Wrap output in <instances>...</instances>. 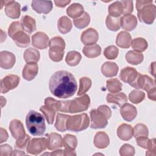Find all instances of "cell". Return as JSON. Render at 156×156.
Instances as JSON below:
<instances>
[{
  "instance_id": "f546056e",
  "label": "cell",
  "mask_w": 156,
  "mask_h": 156,
  "mask_svg": "<svg viewBox=\"0 0 156 156\" xmlns=\"http://www.w3.org/2000/svg\"><path fill=\"white\" fill-rule=\"evenodd\" d=\"M84 13V8L79 3H73L70 5L66 9L67 15L73 19L80 16Z\"/></svg>"
},
{
  "instance_id": "11a10c76",
  "label": "cell",
  "mask_w": 156,
  "mask_h": 156,
  "mask_svg": "<svg viewBox=\"0 0 156 156\" xmlns=\"http://www.w3.org/2000/svg\"><path fill=\"white\" fill-rule=\"evenodd\" d=\"M12 152H13L12 148L10 145L5 144L0 146V155L1 156L12 155Z\"/></svg>"
},
{
  "instance_id": "ba28073f",
  "label": "cell",
  "mask_w": 156,
  "mask_h": 156,
  "mask_svg": "<svg viewBox=\"0 0 156 156\" xmlns=\"http://www.w3.org/2000/svg\"><path fill=\"white\" fill-rule=\"evenodd\" d=\"M90 114L91 118V128L94 129H102L107 126L108 119L97 109L91 110Z\"/></svg>"
},
{
  "instance_id": "d4e9b609",
  "label": "cell",
  "mask_w": 156,
  "mask_h": 156,
  "mask_svg": "<svg viewBox=\"0 0 156 156\" xmlns=\"http://www.w3.org/2000/svg\"><path fill=\"white\" fill-rule=\"evenodd\" d=\"M93 143L97 148L104 149L109 145L110 139L105 132L99 131L96 133Z\"/></svg>"
},
{
  "instance_id": "f1b7e54d",
  "label": "cell",
  "mask_w": 156,
  "mask_h": 156,
  "mask_svg": "<svg viewBox=\"0 0 156 156\" xmlns=\"http://www.w3.org/2000/svg\"><path fill=\"white\" fill-rule=\"evenodd\" d=\"M65 41L60 37H54L49 40V50L54 51L63 52L65 48Z\"/></svg>"
},
{
  "instance_id": "74e56055",
  "label": "cell",
  "mask_w": 156,
  "mask_h": 156,
  "mask_svg": "<svg viewBox=\"0 0 156 156\" xmlns=\"http://www.w3.org/2000/svg\"><path fill=\"white\" fill-rule=\"evenodd\" d=\"M40 110L46 118L48 123L49 124H53L57 111L54 108L46 105L41 106Z\"/></svg>"
},
{
  "instance_id": "bcb514c9",
  "label": "cell",
  "mask_w": 156,
  "mask_h": 156,
  "mask_svg": "<svg viewBox=\"0 0 156 156\" xmlns=\"http://www.w3.org/2000/svg\"><path fill=\"white\" fill-rule=\"evenodd\" d=\"M119 54V49L114 45H110L105 48L104 51V55L107 59L114 60L115 59Z\"/></svg>"
},
{
  "instance_id": "e0dca14e",
  "label": "cell",
  "mask_w": 156,
  "mask_h": 156,
  "mask_svg": "<svg viewBox=\"0 0 156 156\" xmlns=\"http://www.w3.org/2000/svg\"><path fill=\"white\" fill-rule=\"evenodd\" d=\"M32 7L38 13H49L52 9V2L51 1H33Z\"/></svg>"
},
{
  "instance_id": "7402d4cb",
  "label": "cell",
  "mask_w": 156,
  "mask_h": 156,
  "mask_svg": "<svg viewBox=\"0 0 156 156\" xmlns=\"http://www.w3.org/2000/svg\"><path fill=\"white\" fill-rule=\"evenodd\" d=\"M118 70L119 68L117 64L112 62H105L101 68V73L107 77H112L116 76Z\"/></svg>"
},
{
  "instance_id": "6125c7cd",
  "label": "cell",
  "mask_w": 156,
  "mask_h": 156,
  "mask_svg": "<svg viewBox=\"0 0 156 156\" xmlns=\"http://www.w3.org/2000/svg\"><path fill=\"white\" fill-rule=\"evenodd\" d=\"M71 2V1H54V3L57 7H64Z\"/></svg>"
},
{
  "instance_id": "60d3db41",
  "label": "cell",
  "mask_w": 156,
  "mask_h": 156,
  "mask_svg": "<svg viewBox=\"0 0 156 156\" xmlns=\"http://www.w3.org/2000/svg\"><path fill=\"white\" fill-rule=\"evenodd\" d=\"M77 145V140L76 136L66 134L63 138V146L66 149L75 150Z\"/></svg>"
},
{
  "instance_id": "8992f818",
  "label": "cell",
  "mask_w": 156,
  "mask_h": 156,
  "mask_svg": "<svg viewBox=\"0 0 156 156\" xmlns=\"http://www.w3.org/2000/svg\"><path fill=\"white\" fill-rule=\"evenodd\" d=\"M47 147V140L45 138H35L29 140L26 151L27 153L37 155Z\"/></svg>"
},
{
  "instance_id": "52a82bcc",
  "label": "cell",
  "mask_w": 156,
  "mask_h": 156,
  "mask_svg": "<svg viewBox=\"0 0 156 156\" xmlns=\"http://www.w3.org/2000/svg\"><path fill=\"white\" fill-rule=\"evenodd\" d=\"M130 86L136 89H143L146 91H149L152 88L155 87L154 80L147 75H143L138 73L135 80Z\"/></svg>"
},
{
  "instance_id": "94428289",
  "label": "cell",
  "mask_w": 156,
  "mask_h": 156,
  "mask_svg": "<svg viewBox=\"0 0 156 156\" xmlns=\"http://www.w3.org/2000/svg\"><path fill=\"white\" fill-rule=\"evenodd\" d=\"M155 93H156V89L155 87L152 88L149 91H147V96L149 99L155 101L156 100V96H155Z\"/></svg>"
},
{
  "instance_id": "ab89813d",
  "label": "cell",
  "mask_w": 156,
  "mask_h": 156,
  "mask_svg": "<svg viewBox=\"0 0 156 156\" xmlns=\"http://www.w3.org/2000/svg\"><path fill=\"white\" fill-rule=\"evenodd\" d=\"M106 87L107 90L111 93H118L122 90V83L117 79H110L107 80Z\"/></svg>"
},
{
  "instance_id": "2e32d148",
  "label": "cell",
  "mask_w": 156,
  "mask_h": 156,
  "mask_svg": "<svg viewBox=\"0 0 156 156\" xmlns=\"http://www.w3.org/2000/svg\"><path fill=\"white\" fill-rule=\"evenodd\" d=\"M138 73L134 68L127 66L121 69L119 78L122 82L130 85L135 80Z\"/></svg>"
},
{
  "instance_id": "9a60e30c",
  "label": "cell",
  "mask_w": 156,
  "mask_h": 156,
  "mask_svg": "<svg viewBox=\"0 0 156 156\" xmlns=\"http://www.w3.org/2000/svg\"><path fill=\"white\" fill-rule=\"evenodd\" d=\"M120 114L122 118L128 122L133 121L137 115L136 107L129 104L125 103L120 108Z\"/></svg>"
},
{
  "instance_id": "7dc6e473",
  "label": "cell",
  "mask_w": 156,
  "mask_h": 156,
  "mask_svg": "<svg viewBox=\"0 0 156 156\" xmlns=\"http://www.w3.org/2000/svg\"><path fill=\"white\" fill-rule=\"evenodd\" d=\"M23 27L21 25V23H20L19 21H13L11 23V24L9 26L8 29V34L10 37L12 38L18 32L23 30Z\"/></svg>"
},
{
  "instance_id": "ac0fdd59",
  "label": "cell",
  "mask_w": 156,
  "mask_h": 156,
  "mask_svg": "<svg viewBox=\"0 0 156 156\" xmlns=\"http://www.w3.org/2000/svg\"><path fill=\"white\" fill-rule=\"evenodd\" d=\"M120 24L123 29L127 31H132L137 26L136 17L132 14L124 15L120 18Z\"/></svg>"
},
{
  "instance_id": "484cf974",
  "label": "cell",
  "mask_w": 156,
  "mask_h": 156,
  "mask_svg": "<svg viewBox=\"0 0 156 156\" xmlns=\"http://www.w3.org/2000/svg\"><path fill=\"white\" fill-rule=\"evenodd\" d=\"M15 44L21 48H26L30 44V37L29 35L21 30L16 33L12 38Z\"/></svg>"
},
{
  "instance_id": "680465c9",
  "label": "cell",
  "mask_w": 156,
  "mask_h": 156,
  "mask_svg": "<svg viewBox=\"0 0 156 156\" xmlns=\"http://www.w3.org/2000/svg\"><path fill=\"white\" fill-rule=\"evenodd\" d=\"M150 4H152V1H150V0H139L137 1L136 2V8L137 11H138L139 10H140L142 7H143L144 6Z\"/></svg>"
},
{
  "instance_id": "3957f363",
  "label": "cell",
  "mask_w": 156,
  "mask_h": 156,
  "mask_svg": "<svg viewBox=\"0 0 156 156\" xmlns=\"http://www.w3.org/2000/svg\"><path fill=\"white\" fill-rule=\"evenodd\" d=\"M90 124L89 117L87 113L69 116L67 119V130L73 132H80L86 129Z\"/></svg>"
},
{
  "instance_id": "03108f58",
  "label": "cell",
  "mask_w": 156,
  "mask_h": 156,
  "mask_svg": "<svg viewBox=\"0 0 156 156\" xmlns=\"http://www.w3.org/2000/svg\"><path fill=\"white\" fill-rule=\"evenodd\" d=\"M25 155L24 152H23L22 151H19L18 150H15L12 152V155Z\"/></svg>"
},
{
  "instance_id": "f35d334b",
  "label": "cell",
  "mask_w": 156,
  "mask_h": 156,
  "mask_svg": "<svg viewBox=\"0 0 156 156\" xmlns=\"http://www.w3.org/2000/svg\"><path fill=\"white\" fill-rule=\"evenodd\" d=\"M69 116V115L62 114L60 113L57 115L56 121L54 126L57 130L60 132H65L67 130L66 124Z\"/></svg>"
},
{
  "instance_id": "4dcf8cb0",
  "label": "cell",
  "mask_w": 156,
  "mask_h": 156,
  "mask_svg": "<svg viewBox=\"0 0 156 156\" xmlns=\"http://www.w3.org/2000/svg\"><path fill=\"white\" fill-rule=\"evenodd\" d=\"M23 57L25 62L27 63H37L40 60V54L37 49L32 48H29L24 51Z\"/></svg>"
},
{
  "instance_id": "4fadbf2b",
  "label": "cell",
  "mask_w": 156,
  "mask_h": 156,
  "mask_svg": "<svg viewBox=\"0 0 156 156\" xmlns=\"http://www.w3.org/2000/svg\"><path fill=\"white\" fill-rule=\"evenodd\" d=\"M16 62L15 55L11 52L3 51L0 52V66L5 69H11Z\"/></svg>"
},
{
  "instance_id": "7a4b0ae2",
  "label": "cell",
  "mask_w": 156,
  "mask_h": 156,
  "mask_svg": "<svg viewBox=\"0 0 156 156\" xmlns=\"http://www.w3.org/2000/svg\"><path fill=\"white\" fill-rule=\"evenodd\" d=\"M26 124L28 131L33 136H41L46 130L43 116L34 110H31L27 113Z\"/></svg>"
},
{
  "instance_id": "1f68e13d",
  "label": "cell",
  "mask_w": 156,
  "mask_h": 156,
  "mask_svg": "<svg viewBox=\"0 0 156 156\" xmlns=\"http://www.w3.org/2000/svg\"><path fill=\"white\" fill-rule=\"evenodd\" d=\"M83 54L88 58H95L101 54V48L99 45L94 44L90 46H85L82 49Z\"/></svg>"
},
{
  "instance_id": "6f0895ef",
  "label": "cell",
  "mask_w": 156,
  "mask_h": 156,
  "mask_svg": "<svg viewBox=\"0 0 156 156\" xmlns=\"http://www.w3.org/2000/svg\"><path fill=\"white\" fill-rule=\"evenodd\" d=\"M147 151L146 152V155H152L155 156L156 155V147H155V139L152 138L151 140L150 144L148 148L147 149Z\"/></svg>"
},
{
  "instance_id": "5bb4252c",
  "label": "cell",
  "mask_w": 156,
  "mask_h": 156,
  "mask_svg": "<svg viewBox=\"0 0 156 156\" xmlns=\"http://www.w3.org/2000/svg\"><path fill=\"white\" fill-rule=\"evenodd\" d=\"M9 129L12 136L16 140L22 138L26 134L23 123L16 119L11 121L9 125Z\"/></svg>"
},
{
  "instance_id": "8d00e7d4",
  "label": "cell",
  "mask_w": 156,
  "mask_h": 156,
  "mask_svg": "<svg viewBox=\"0 0 156 156\" xmlns=\"http://www.w3.org/2000/svg\"><path fill=\"white\" fill-rule=\"evenodd\" d=\"M90 22V16L89 14L84 12V13L79 18L73 19V24L74 26L78 29H83L86 27Z\"/></svg>"
},
{
  "instance_id": "6da1fadb",
  "label": "cell",
  "mask_w": 156,
  "mask_h": 156,
  "mask_svg": "<svg viewBox=\"0 0 156 156\" xmlns=\"http://www.w3.org/2000/svg\"><path fill=\"white\" fill-rule=\"evenodd\" d=\"M51 93L55 97L66 99L73 96L77 88L74 76L68 71L61 70L55 72L49 81Z\"/></svg>"
},
{
  "instance_id": "b9f144b4",
  "label": "cell",
  "mask_w": 156,
  "mask_h": 156,
  "mask_svg": "<svg viewBox=\"0 0 156 156\" xmlns=\"http://www.w3.org/2000/svg\"><path fill=\"white\" fill-rule=\"evenodd\" d=\"M106 26L111 31H117L121 27L120 18L108 15L105 20Z\"/></svg>"
},
{
  "instance_id": "7c38bea8",
  "label": "cell",
  "mask_w": 156,
  "mask_h": 156,
  "mask_svg": "<svg viewBox=\"0 0 156 156\" xmlns=\"http://www.w3.org/2000/svg\"><path fill=\"white\" fill-rule=\"evenodd\" d=\"M99 35L96 29L88 28L84 30L81 35L80 40L82 43L86 46L94 44L98 40Z\"/></svg>"
},
{
  "instance_id": "db71d44e",
  "label": "cell",
  "mask_w": 156,
  "mask_h": 156,
  "mask_svg": "<svg viewBox=\"0 0 156 156\" xmlns=\"http://www.w3.org/2000/svg\"><path fill=\"white\" fill-rule=\"evenodd\" d=\"M121 2L122 3L123 6L124 15L130 14L132 12H133V7L132 1H121Z\"/></svg>"
},
{
  "instance_id": "e575fe53",
  "label": "cell",
  "mask_w": 156,
  "mask_h": 156,
  "mask_svg": "<svg viewBox=\"0 0 156 156\" xmlns=\"http://www.w3.org/2000/svg\"><path fill=\"white\" fill-rule=\"evenodd\" d=\"M82 58L80 54L76 51H71L66 54L65 62L70 66H74L77 65Z\"/></svg>"
},
{
  "instance_id": "c3c4849f",
  "label": "cell",
  "mask_w": 156,
  "mask_h": 156,
  "mask_svg": "<svg viewBox=\"0 0 156 156\" xmlns=\"http://www.w3.org/2000/svg\"><path fill=\"white\" fill-rule=\"evenodd\" d=\"M44 104L54 108L56 111L60 112L62 107V101H57L51 97H48L44 99Z\"/></svg>"
},
{
  "instance_id": "91938a15",
  "label": "cell",
  "mask_w": 156,
  "mask_h": 156,
  "mask_svg": "<svg viewBox=\"0 0 156 156\" xmlns=\"http://www.w3.org/2000/svg\"><path fill=\"white\" fill-rule=\"evenodd\" d=\"M9 135L6 130L1 127L0 129V143H2L6 141L8 139Z\"/></svg>"
},
{
  "instance_id": "4316f807",
  "label": "cell",
  "mask_w": 156,
  "mask_h": 156,
  "mask_svg": "<svg viewBox=\"0 0 156 156\" xmlns=\"http://www.w3.org/2000/svg\"><path fill=\"white\" fill-rule=\"evenodd\" d=\"M21 25L24 30L30 34L37 30L36 22L32 17L26 15L21 18Z\"/></svg>"
},
{
  "instance_id": "5b68a950",
  "label": "cell",
  "mask_w": 156,
  "mask_h": 156,
  "mask_svg": "<svg viewBox=\"0 0 156 156\" xmlns=\"http://www.w3.org/2000/svg\"><path fill=\"white\" fill-rule=\"evenodd\" d=\"M90 104V99L88 94H83L79 98H76L71 101L69 113H76L86 111Z\"/></svg>"
},
{
  "instance_id": "83f0119b",
  "label": "cell",
  "mask_w": 156,
  "mask_h": 156,
  "mask_svg": "<svg viewBox=\"0 0 156 156\" xmlns=\"http://www.w3.org/2000/svg\"><path fill=\"white\" fill-rule=\"evenodd\" d=\"M73 27L71 20L66 16H61L57 21V27L62 34H66L70 32Z\"/></svg>"
},
{
  "instance_id": "816d5d0a",
  "label": "cell",
  "mask_w": 156,
  "mask_h": 156,
  "mask_svg": "<svg viewBox=\"0 0 156 156\" xmlns=\"http://www.w3.org/2000/svg\"><path fill=\"white\" fill-rule=\"evenodd\" d=\"M136 142L140 147L143 149H147L151 142V139L147 136H140L136 138Z\"/></svg>"
},
{
  "instance_id": "f5cc1de1",
  "label": "cell",
  "mask_w": 156,
  "mask_h": 156,
  "mask_svg": "<svg viewBox=\"0 0 156 156\" xmlns=\"http://www.w3.org/2000/svg\"><path fill=\"white\" fill-rule=\"evenodd\" d=\"M30 139V136L27 134H26V135L24 137L20 139H18L16 140L15 143V147L18 149H24V147H27V145Z\"/></svg>"
},
{
  "instance_id": "f907efd6",
  "label": "cell",
  "mask_w": 156,
  "mask_h": 156,
  "mask_svg": "<svg viewBox=\"0 0 156 156\" xmlns=\"http://www.w3.org/2000/svg\"><path fill=\"white\" fill-rule=\"evenodd\" d=\"M65 51L63 52H58V51H54L51 50H49V56L51 60L55 62H60L63 57Z\"/></svg>"
},
{
  "instance_id": "44dd1931",
  "label": "cell",
  "mask_w": 156,
  "mask_h": 156,
  "mask_svg": "<svg viewBox=\"0 0 156 156\" xmlns=\"http://www.w3.org/2000/svg\"><path fill=\"white\" fill-rule=\"evenodd\" d=\"M117 135L122 140L128 141L133 135V130L131 126L123 123L121 124L117 129Z\"/></svg>"
},
{
  "instance_id": "8fae6325",
  "label": "cell",
  "mask_w": 156,
  "mask_h": 156,
  "mask_svg": "<svg viewBox=\"0 0 156 156\" xmlns=\"http://www.w3.org/2000/svg\"><path fill=\"white\" fill-rule=\"evenodd\" d=\"M5 13L6 15L12 19H17L21 15L20 4L14 1H5Z\"/></svg>"
},
{
  "instance_id": "836d02e7",
  "label": "cell",
  "mask_w": 156,
  "mask_h": 156,
  "mask_svg": "<svg viewBox=\"0 0 156 156\" xmlns=\"http://www.w3.org/2000/svg\"><path fill=\"white\" fill-rule=\"evenodd\" d=\"M108 15L119 18L124 12V9L122 3L121 1H115L113 3L111 4L108 8Z\"/></svg>"
},
{
  "instance_id": "d6986e66",
  "label": "cell",
  "mask_w": 156,
  "mask_h": 156,
  "mask_svg": "<svg viewBox=\"0 0 156 156\" xmlns=\"http://www.w3.org/2000/svg\"><path fill=\"white\" fill-rule=\"evenodd\" d=\"M47 148L54 150L63 147V138L57 133H51L47 135Z\"/></svg>"
},
{
  "instance_id": "30bf717a",
  "label": "cell",
  "mask_w": 156,
  "mask_h": 156,
  "mask_svg": "<svg viewBox=\"0 0 156 156\" xmlns=\"http://www.w3.org/2000/svg\"><path fill=\"white\" fill-rule=\"evenodd\" d=\"M49 37L44 32H38L32 37V44L37 49H46L49 46Z\"/></svg>"
},
{
  "instance_id": "9c48e42d",
  "label": "cell",
  "mask_w": 156,
  "mask_h": 156,
  "mask_svg": "<svg viewBox=\"0 0 156 156\" xmlns=\"http://www.w3.org/2000/svg\"><path fill=\"white\" fill-rule=\"evenodd\" d=\"M20 78L15 74H9L1 80V93H6L9 91L16 88L20 83Z\"/></svg>"
},
{
  "instance_id": "e7e4bbea",
  "label": "cell",
  "mask_w": 156,
  "mask_h": 156,
  "mask_svg": "<svg viewBox=\"0 0 156 156\" xmlns=\"http://www.w3.org/2000/svg\"><path fill=\"white\" fill-rule=\"evenodd\" d=\"M49 155H64L63 154V150H56L54 152H52L50 154H48Z\"/></svg>"
},
{
  "instance_id": "cb8c5ba5",
  "label": "cell",
  "mask_w": 156,
  "mask_h": 156,
  "mask_svg": "<svg viewBox=\"0 0 156 156\" xmlns=\"http://www.w3.org/2000/svg\"><path fill=\"white\" fill-rule=\"evenodd\" d=\"M132 37L130 34L126 31L120 32L116 39V44L118 46L121 48L127 49L131 45Z\"/></svg>"
},
{
  "instance_id": "ffe728a7",
  "label": "cell",
  "mask_w": 156,
  "mask_h": 156,
  "mask_svg": "<svg viewBox=\"0 0 156 156\" xmlns=\"http://www.w3.org/2000/svg\"><path fill=\"white\" fill-rule=\"evenodd\" d=\"M38 72V66L37 63H28L23 69L22 76L25 80L30 81L37 76Z\"/></svg>"
},
{
  "instance_id": "d6a6232c",
  "label": "cell",
  "mask_w": 156,
  "mask_h": 156,
  "mask_svg": "<svg viewBox=\"0 0 156 156\" xmlns=\"http://www.w3.org/2000/svg\"><path fill=\"white\" fill-rule=\"evenodd\" d=\"M143 59L144 56L143 54L135 51H129L126 54V61L131 65H138L143 61Z\"/></svg>"
},
{
  "instance_id": "9f6ffc18",
  "label": "cell",
  "mask_w": 156,
  "mask_h": 156,
  "mask_svg": "<svg viewBox=\"0 0 156 156\" xmlns=\"http://www.w3.org/2000/svg\"><path fill=\"white\" fill-rule=\"evenodd\" d=\"M98 110H99V112H101L103 115H105V116L108 119L110 118L111 116H112V111L110 110V108H109V107H108L106 105H99L98 108Z\"/></svg>"
},
{
  "instance_id": "d590c367",
  "label": "cell",
  "mask_w": 156,
  "mask_h": 156,
  "mask_svg": "<svg viewBox=\"0 0 156 156\" xmlns=\"http://www.w3.org/2000/svg\"><path fill=\"white\" fill-rule=\"evenodd\" d=\"M130 46H132V48L135 51L142 52L146 50L148 46V44L144 38L138 37L132 40Z\"/></svg>"
},
{
  "instance_id": "be15d7a7",
  "label": "cell",
  "mask_w": 156,
  "mask_h": 156,
  "mask_svg": "<svg viewBox=\"0 0 156 156\" xmlns=\"http://www.w3.org/2000/svg\"><path fill=\"white\" fill-rule=\"evenodd\" d=\"M63 154L64 155H76V153L74 150L68 149L65 148V150H63Z\"/></svg>"
},
{
  "instance_id": "7bdbcfd3",
  "label": "cell",
  "mask_w": 156,
  "mask_h": 156,
  "mask_svg": "<svg viewBox=\"0 0 156 156\" xmlns=\"http://www.w3.org/2000/svg\"><path fill=\"white\" fill-rule=\"evenodd\" d=\"M91 86V80L90 78L87 77H81L79 80V88L77 92L78 96L84 94L89 90Z\"/></svg>"
},
{
  "instance_id": "681fc988",
  "label": "cell",
  "mask_w": 156,
  "mask_h": 156,
  "mask_svg": "<svg viewBox=\"0 0 156 156\" xmlns=\"http://www.w3.org/2000/svg\"><path fill=\"white\" fill-rule=\"evenodd\" d=\"M119 154L121 156H133L135 154V149L129 144H124L119 149Z\"/></svg>"
},
{
  "instance_id": "ee69618b",
  "label": "cell",
  "mask_w": 156,
  "mask_h": 156,
  "mask_svg": "<svg viewBox=\"0 0 156 156\" xmlns=\"http://www.w3.org/2000/svg\"><path fill=\"white\" fill-rule=\"evenodd\" d=\"M144 98L145 93L138 90H132L129 95L130 101L135 104H138L141 102L144 99Z\"/></svg>"
},
{
  "instance_id": "277c9868",
  "label": "cell",
  "mask_w": 156,
  "mask_h": 156,
  "mask_svg": "<svg viewBox=\"0 0 156 156\" xmlns=\"http://www.w3.org/2000/svg\"><path fill=\"white\" fill-rule=\"evenodd\" d=\"M138 18L141 21L147 24L153 23L156 15V7L153 4L146 5L138 11Z\"/></svg>"
},
{
  "instance_id": "f6af8a7d",
  "label": "cell",
  "mask_w": 156,
  "mask_h": 156,
  "mask_svg": "<svg viewBox=\"0 0 156 156\" xmlns=\"http://www.w3.org/2000/svg\"><path fill=\"white\" fill-rule=\"evenodd\" d=\"M133 136L136 138L140 136H148L149 130L146 125L141 123L136 124L133 129Z\"/></svg>"
},
{
  "instance_id": "603a6c76",
  "label": "cell",
  "mask_w": 156,
  "mask_h": 156,
  "mask_svg": "<svg viewBox=\"0 0 156 156\" xmlns=\"http://www.w3.org/2000/svg\"><path fill=\"white\" fill-rule=\"evenodd\" d=\"M106 100L110 104H115L121 107L127 102V97L122 92L109 93L107 95Z\"/></svg>"
}]
</instances>
